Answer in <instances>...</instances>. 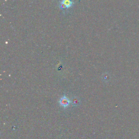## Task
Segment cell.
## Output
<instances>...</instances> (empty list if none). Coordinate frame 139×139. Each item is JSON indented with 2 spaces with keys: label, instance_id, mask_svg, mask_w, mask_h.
Listing matches in <instances>:
<instances>
[{
  "label": "cell",
  "instance_id": "cell-1",
  "mask_svg": "<svg viewBox=\"0 0 139 139\" xmlns=\"http://www.w3.org/2000/svg\"><path fill=\"white\" fill-rule=\"evenodd\" d=\"M74 4L72 0H61L59 3V7L62 10H66L72 8Z\"/></svg>",
  "mask_w": 139,
  "mask_h": 139
},
{
  "label": "cell",
  "instance_id": "cell-2",
  "mask_svg": "<svg viewBox=\"0 0 139 139\" xmlns=\"http://www.w3.org/2000/svg\"><path fill=\"white\" fill-rule=\"evenodd\" d=\"M59 103L61 106L64 108H67L69 106L70 103H71V100L70 99L66 96H62L59 100Z\"/></svg>",
  "mask_w": 139,
  "mask_h": 139
},
{
  "label": "cell",
  "instance_id": "cell-3",
  "mask_svg": "<svg viewBox=\"0 0 139 139\" xmlns=\"http://www.w3.org/2000/svg\"><path fill=\"white\" fill-rule=\"evenodd\" d=\"M71 100V103L73 106H76L80 104V100L77 97H73Z\"/></svg>",
  "mask_w": 139,
  "mask_h": 139
}]
</instances>
